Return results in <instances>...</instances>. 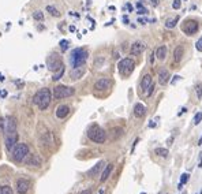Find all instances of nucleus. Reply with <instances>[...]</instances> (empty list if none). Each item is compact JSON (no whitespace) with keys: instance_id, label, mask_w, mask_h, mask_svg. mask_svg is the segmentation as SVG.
<instances>
[{"instance_id":"nucleus-23","label":"nucleus","mask_w":202,"mask_h":194,"mask_svg":"<svg viewBox=\"0 0 202 194\" xmlns=\"http://www.w3.org/2000/svg\"><path fill=\"white\" fill-rule=\"evenodd\" d=\"M179 22V17H175L173 19H167L165 22V26L168 27V29H173V27L176 26V23Z\"/></svg>"},{"instance_id":"nucleus-17","label":"nucleus","mask_w":202,"mask_h":194,"mask_svg":"<svg viewBox=\"0 0 202 194\" xmlns=\"http://www.w3.org/2000/svg\"><path fill=\"white\" fill-rule=\"evenodd\" d=\"M155 56L157 57L158 60H164V59H165V56H167V47H165V45H161V47H158L157 49H156Z\"/></svg>"},{"instance_id":"nucleus-2","label":"nucleus","mask_w":202,"mask_h":194,"mask_svg":"<svg viewBox=\"0 0 202 194\" xmlns=\"http://www.w3.org/2000/svg\"><path fill=\"white\" fill-rule=\"evenodd\" d=\"M87 137H89L90 141L96 143H104L105 140H107V133L97 125H93L89 127L87 130Z\"/></svg>"},{"instance_id":"nucleus-15","label":"nucleus","mask_w":202,"mask_h":194,"mask_svg":"<svg viewBox=\"0 0 202 194\" xmlns=\"http://www.w3.org/2000/svg\"><path fill=\"white\" fill-rule=\"evenodd\" d=\"M146 114V108L143 104H141V103H137L135 104V107H134V115L137 118H143Z\"/></svg>"},{"instance_id":"nucleus-44","label":"nucleus","mask_w":202,"mask_h":194,"mask_svg":"<svg viewBox=\"0 0 202 194\" xmlns=\"http://www.w3.org/2000/svg\"><path fill=\"white\" fill-rule=\"evenodd\" d=\"M98 194H104V190H103V189H101V190H100V193H98Z\"/></svg>"},{"instance_id":"nucleus-43","label":"nucleus","mask_w":202,"mask_h":194,"mask_svg":"<svg viewBox=\"0 0 202 194\" xmlns=\"http://www.w3.org/2000/svg\"><path fill=\"white\" fill-rule=\"evenodd\" d=\"M0 81H4V77H3V75H0Z\"/></svg>"},{"instance_id":"nucleus-29","label":"nucleus","mask_w":202,"mask_h":194,"mask_svg":"<svg viewBox=\"0 0 202 194\" xmlns=\"http://www.w3.org/2000/svg\"><path fill=\"white\" fill-rule=\"evenodd\" d=\"M188 178H190V175H188L187 172L182 174V176H180V182H179V183H182V185H186V183L188 182Z\"/></svg>"},{"instance_id":"nucleus-21","label":"nucleus","mask_w":202,"mask_h":194,"mask_svg":"<svg viewBox=\"0 0 202 194\" xmlns=\"http://www.w3.org/2000/svg\"><path fill=\"white\" fill-rule=\"evenodd\" d=\"M83 72H85V69H83L82 66L75 67V69H72V71H71V78L72 79H78V78H81L83 75Z\"/></svg>"},{"instance_id":"nucleus-25","label":"nucleus","mask_w":202,"mask_h":194,"mask_svg":"<svg viewBox=\"0 0 202 194\" xmlns=\"http://www.w3.org/2000/svg\"><path fill=\"white\" fill-rule=\"evenodd\" d=\"M47 11L50 12V15H52V17H60V12L57 11V10L55 8L54 6H48V7H47Z\"/></svg>"},{"instance_id":"nucleus-26","label":"nucleus","mask_w":202,"mask_h":194,"mask_svg":"<svg viewBox=\"0 0 202 194\" xmlns=\"http://www.w3.org/2000/svg\"><path fill=\"white\" fill-rule=\"evenodd\" d=\"M33 19H36V21H44V12L34 11L33 12Z\"/></svg>"},{"instance_id":"nucleus-38","label":"nucleus","mask_w":202,"mask_h":194,"mask_svg":"<svg viewBox=\"0 0 202 194\" xmlns=\"http://www.w3.org/2000/svg\"><path fill=\"white\" fill-rule=\"evenodd\" d=\"M90 193H92L90 190H83V191H81L79 194H90Z\"/></svg>"},{"instance_id":"nucleus-3","label":"nucleus","mask_w":202,"mask_h":194,"mask_svg":"<svg viewBox=\"0 0 202 194\" xmlns=\"http://www.w3.org/2000/svg\"><path fill=\"white\" fill-rule=\"evenodd\" d=\"M86 59H87V52L85 51V49H82V48L74 49V51L71 52V56H70V62H71L72 69L83 66L85 62H86Z\"/></svg>"},{"instance_id":"nucleus-5","label":"nucleus","mask_w":202,"mask_h":194,"mask_svg":"<svg viewBox=\"0 0 202 194\" xmlns=\"http://www.w3.org/2000/svg\"><path fill=\"white\" fill-rule=\"evenodd\" d=\"M134 67H135V63H134V60L130 59V57H124V59H122L119 62V64H118L119 72L123 75V77H127V75H130L131 72H133Z\"/></svg>"},{"instance_id":"nucleus-18","label":"nucleus","mask_w":202,"mask_h":194,"mask_svg":"<svg viewBox=\"0 0 202 194\" xmlns=\"http://www.w3.org/2000/svg\"><path fill=\"white\" fill-rule=\"evenodd\" d=\"M26 163L29 165H34V167H40L41 165V159L37 155H30V157L26 160Z\"/></svg>"},{"instance_id":"nucleus-36","label":"nucleus","mask_w":202,"mask_h":194,"mask_svg":"<svg viewBox=\"0 0 202 194\" xmlns=\"http://www.w3.org/2000/svg\"><path fill=\"white\" fill-rule=\"evenodd\" d=\"M153 89H155V85H152V86L148 89V92H146V93H148V96H150L152 93H153Z\"/></svg>"},{"instance_id":"nucleus-9","label":"nucleus","mask_w":202,"mask_h":194,"mask_svg":"<svg viewBox=\"0 0 202 194\" xmlns=\"http://www.w3.org/2000/svg\"><path fill=\"white\" fill-rule=\"evenodd\" d=\"M183 30L184 33L188 34V36H193V34H195L197 32H198V23H197L195 21H186V23H184L183 26Z\"/></svg>"},{"instance_id":"nucleus-13","label":"nucleus","mask_w":202,"mask_h":194,"mask_svg":"<svg viewBox=\"0 0 202 194\" xmlns=\"http://www.w3.org/2000/svg\"><path fill=\"white\" fill-rule=\"evenodd\" d=\"M170 81V71L167 69H160L158 70V82L160 85H165Z\"/></svg>"},{"instance_id":"nucleus-20","label":"nucleus","mask_w":202,"mask_h":194,"mask_svg":"<svg viewBox=\"0 0 202 194\" xmlns=\"http://www.w3.org/2000/svg\"><path fill=\"white\" fill-rule=\"evenodd\" d=\"M103 167H104V161H98V163L92 168V170L87 171V175H89V176H94V175H97V174L101 171V168H103Z\"/></svg>"},{"instance_id":"nucleus-30","label":"nucleus","mask_w":202,"mask_h":194,"mask_svg":"<svg viewBox=\"0 0 202 194\" xmlns=\"http://www.w3.org/2000/svg\"><path fill=\"white\" fill-rule=\"evenodd\" d=\"M195 90H197V97H198V100H201L202 99V85L197 84L195 85Z\"/></svg>"},{"instance_id":"nucleus-1","label":"nucleus","mask_w":202,"mask_h":194,"mask_svg":"<svg viewBox=\"0 0 202 194\" xmlns=\"http://www.w3.org/2000/svg\"><path fill=\"white\" fill-rule=\"evenodd\" d=\"M50 100H52V93H50V90L48 88H42L33 96V103L42 111L48 108Z\"/></svg>"},{"instance_id":"nucleus-45","label":"nucleus","mask_w":202,"mask_h":194,"mask_svg":"<svg viewBox=\"0 0 202 194\" xmlns=\"http://www.w3.org/2000/svg\"><path fill=\"white\" fill-rule=\"evenodd\" d=\"M142 194H145V193H142Z\"/></svg>"},{"instance_id":"nucleus-10","label":"nucleus","mask_w":202,"mask_h":194,"mask_svg":"<svg viewBox=\"0 0 202 194\" xmlns=\"http://www.w3.org/2000/svg\"><path fill=\"white\" fill-rule=\"evenodd\" d=\"M29 187H30V182H29L27 179H25V178H21V179L17 180V191H18L19 194L27 193Z\"/></svg>"},{"instance_id":"nucleus-19","label":"nucleus","mask_w":202,"mask_h":194,"mask_svg":"<svg viewBox=\"0 0 202 194\" xmlns=\"http://www.w3.org/2000/svg\"><path fill=\"white\" fill-rule=\"evenodd\" d=\"M112 168H113V164H108V165H105L104 171H103V174H101V178H100L101 182H105V180H107L108 178H109L111 172H112Z\"/></svg>"},{"instance_id":"nucleus-31","label":"nucleus","mask_w":202,"mask_h":194,"mask_svg":"<svg viewBox=\"0 0 202 194\" xmlns=\"http://www.w3.org/2000/svg\"><path fill=\"white\" fill-rule=\"evenodd\" d=\"M202 120V112H197L194 116V125H199Z\"/></svg>"},{"instance_id":"nucleus-33","label":"nucleus","mask_w":202,"mask_h":194,"mask_svg":"<svg viewBox=\"0 0 202 194\" xmlns=\"http://www.w3.org/2000/svg\"><path fill=\"white\" fill-rule=\"evenodd\" d=\"M6 130V122H4V118H0V133H4Z\"/></svg>"},{"instance_id":"nucleus-11","label":"nucleus","mask_w":202,"mask_h":194,"mask_svg":"<svg viewBox=\"0 0 202 194\" xmlns=\"http://www.w3.org/2000/svg\"><path fill=\"white\" fill-rule=\"evenodd\" d=\"M143 51H145V44L141 42V41H135L133 45H131L130 54L133 55V56H139Z\"/></svg>"},{"instance_id":"nucleus-39","label":"nucleus","mask_w":202,"mask_h":194,"mask_svg":"<svg viewBox=\"0 0 202 194\" xmlns=\"http://www.w3.org/2000/svg\"><path fill=\"white\" fill-rule=\"evenodd\" d=\"M123 22H124V23H128V18H127V17H123Z\"/></svg>"},{"instance_id":"nucleus-14","label":"nucleus","mask_w":202,"mask_h":194,"mask_svg":"<svg viewBox=\"0 0 202 194\" xmlns=\"http://www.w3.org/2000/svg\"><path fill=\"white\" fill-rule=\"evenodd\" d=\"M70 114V108L69 105H59V107L56 108V116L59 118V119H64L67 115Z\"/></svg>"},{"instance_id":"nucleus-42","label":"nucleus","mask_w":202,"mask_h":194,"mask_svg":"<svg viewBox=\"0 0 202 194\" xmlns=\"http://www.w3.org/2000/svg\"><path fill=\"white\" fill-rule=\"evenodd\" d=\"M198 145H202V137L199 138V141H198Z\"/></svg>"},{"instance_id":"nucleus-27","label":"nucleus","mask_w":202,"mask_h":194,"mask_svg":"<svg viewBox=\"0 0 202 194\" xmlns=\"http://www.w3.org/2000/svg\"><path fill=\"white\" fill-rule=\"evenodd\" d=\"M0 194H12L10 186H0Z\"/></svg>"},{"instance_id":"nucleus-40","label":"nucleus","mask_w":202,"mask_h":194,"mask_svg":"<svg viewBox=\"0 0 202 194\" xmlns=\"http://www.w3.org/2000/svg\"><path fill=\"white\" fill-rule=\"evenodd\" d=\"M183 186H184V185H182V183H179V185H178V189H179V190H182V189H183Z\"/></svg>"},{"instance_id":"nucleus-37","label":"nucleus","mask_w":202,"mask_h":194,"mask_svg":"<svg viewBox=\"0 0 202 194\" xmlns=\"http://www.w3.org/2000/svg\"><path fill=\"white\" fill-rule=\"evenodd\" d=\"M150 2H152V4H153V6H157V4H158V0H150Z\"/></svg>"},{"instance_id":"nucleus-6","label":"nucleus","mask_w":202,"mask_h":194,"mask_svg":"<svg viewBox=\"0 0 202 194\" xmlns=\"http://www.w3.org/2000/svg\"><path fill=\"white\" fill-rule=\"evenodd\" d=\"M74 93H75L74 88L66 86V85H57L54 89V96H55V99H57V100L66 99V97H71Z\"/></svg>"},{"instance_id":"nucleus-16","label":"nucleus","mask_w":202,"mask_h":194,"mask_svg":"<svg viewBox=\"0 0 202 194\" xmlns=\"http://www.w3.org/2000/svg\"><path fill=\"white\" fill-rule=\"evenodd\" d=\"M153 85V81H152V77L149 74H146L145 77L142 78V81H141V88H142L143 92H148V89Z\"/></svg>"},{"instance_id":"nucleus-4","label":"nucleus","mask_w":202,"mask_h":194,"mask_svg":"<svg viewBox=\"0 0 202 194\" xmlns=\"http://www.w3.org/2000/svg\"><path fill=\"white\" fill-rule=\"evenodd\" d=\"M29 155V146L26 143H17L12 149V159L15 161H23Z\"/></svg>"},{"instance_id":"nucleus-28","label":"nucleus","mask_w":202,"mask_h":194,"mask_svg":"<svg viewBox=\"0 0 202 194\" xmlns=\"http://www.w3.org/2000/svg\"><path fill=\"white\" fill-rule=\"evenodd\" d=\"M63 74H64V67H63V69H60L57 72H55V74H54V78H52V79H54V81L60 79V78L63 77Z\"/></svg>"},{"instance_id":"nucleus-32","label":"nucleus","mask_w":202,"mask_h":194,"mask_svg":"<svg viewBox=\"0 0 202 194\" xmlns=\"http://www.w3.org/2000/svg\"><path fill=\"white\" fill-rule=\"evenodd\" d=\"M69 44L70 42L67 41V40H62V41H60V48H62V51H66V49L69 48Z\"/></svg>"},{"instance_id":"nucleus-41","label":"nucleus","mask_w":202,"mask_h":194,"mask_svg":"<svg viewBox=\"0 0 202 194\" xmlns=\"http://www.w3.org/2000/svg\"><path fill=\"white\" fill-rule=\"evenodd\" d=\"M199 167L202 168V153H201V160H199Z\"/></svg>"},{"instance_id":"nucleus-12","label":"nucleus","mask_w":202,"mask_h":194,"mask_svg":"<svg viewBox=\"0 0 202 194\" xmlns=\"http://www.w3.org/2000/svg\"><path fill=\"white\" fill-rule=\"evenodd\" d=\"M109 88H111V79H108V78H101L94 84L96 90H107Z\"/></svg>"},{"instance_id":"nucleus-7","label":"nucleus","mask_w":202,"mask_h":194,"mask_svg":"<svg viewBox=\"0 0 202 194\" xmlns=\"http://www.w3.org/2000/svg\"><path fill=\"white\" fill-rule=\"evenodd\" d=\"M48 69H49L50 71H59L60 69H63V63L57 55L54 54L48 57Z\"/></svg>"},{"instance_id":"nucleus-8","label":"nucleus","mask_w":202,"mask_h":194,"mask_svg":"<svg viewBox=\"0 0 202 194\" xmlns=\"http://www.w3.org/2000/svg\"><path fill=\"white\" fill-rule=\"evenodd\" d=\"M4 137H6V148L8 150H12L15 145L18 143V133H17V130L10 133H4Z\"/></svg>"},{"instance_id":"nucleus-34","label":"nucleus","mask_w":202,"mask_h":194,"mask_svg":"<svg viewBox=\"0 0 202 194\" xmlns=\"http://www.w3.org/2000/svg\"><path fill=\"white\" fill-rule=\"evenodd\" d=\"M180 4H182V2H180V0H173V3H172V8H173V10H179V8H180Z\"/></svg>"},{"instance_id":"nucleus-35","label":"nucleus","mask_w":202,"mask_h":194,"mask_svg":"<svg viewBox=\"0 0 202 194\" xmlns=\"http://www.w3.org/2000/svg\"><path fill=\"white\" fill-rule=\"evenodd\" d=\"M195 48H197V51H199V52H202V37L197 41V44H195Z\"/></svg>"},{"instance_id":"nucleus-22","label":"nucleus","mask_w":202,"mask_h":194,"mask_svg":"<svg viewBox=\"0 0 202 194\" xmlns=\"http://www.w3.org/2000/svg\"><path fill=\"white\" fill-rule=\"evenodd\" d=\"M182 56H183V47H176L175 52H173V59H175L176 63H179L182 60Z\"/></svg>"},{"instance_id":"nucleus-24","label":"nucleus","mask_w":202,"mask_h":194,"mask_svg":"<svg viewBox=\"0 0 202 194\" xmlns=\"http://www.w3.org/2000/svg\"><path fill=\"white\" fill-rule=\"evenodd\" d=\"M155 153L157 156H160V157H167V156L170 155L168 149H165V148H157V149L155 150Z\"/></svg>"}]
</instances>
